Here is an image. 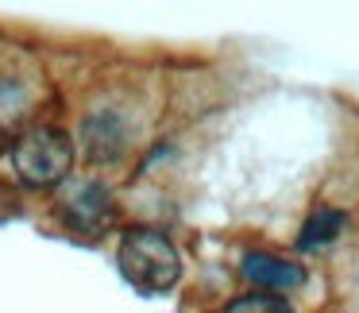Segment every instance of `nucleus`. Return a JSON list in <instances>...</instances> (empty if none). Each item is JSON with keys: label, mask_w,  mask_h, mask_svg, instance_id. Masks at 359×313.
<instances>
[{"label": "nucleus", "mask_w": 359, "mask_h": 313, "mask_svg": "<svg viewBox=\"0 0 359 313\" xmlns=\"http://www.w3.org/2000/svg\"><path fill=\"white\" fill-rule=\"evenodd\" d=\"M116 263L120 274L135 290H147V294H163L182 279V255L163 228H128L124 240H120Z\"/></svg>", "instance_id": "1"}, {"label": "nucleus", "mask_w": 359, "mask_h": 313, "mask_svg": "<svg viewBox=\"0 0 359 313\" xmlns=\"http://www.w3.org/2000/svg\"><path fill=\"white\" fill-rule=\"evenodd\" d=\"M16 178L32 189L58 186L74 166V140L62 128H32L12 143Z\"/></svg>", "instance_id": "2"}, {"label": "nucleus", "mask_w": 359, "mask_h": 313, "mask_svg": "<svg viewBox=\"0 0 359 313\" xmlns=\"http://www.w3.org/2000/svg\"><path fill=\"white\" fill-rule=\"evenodd\" d=\"M58 213H62V220L70 228L93 232V228H101V220L109 217V189H104L101 182H78V186H70L62 194Z\"/></svg>", "instance_id": "3"}, {"label": "nucleus", "mask_w": 359, "mask_h": 313, "mask_svg": "<svg viewBox=\"0 0 359 313\" xmlns=\"http://www.w3.org/2000/svg\"><path fill=\"white\" fill-rule=\"evenodd\" d=\"M240 271H243V279H251L255 286H263V290H294V286L305 282V271L297 263H286V259L266 255V251H251V255H243Z\"/></svg>", "instance_id": "4"}, {"label": "nucleus", "mask_w": 359, "mask_h": 313, "mask_svg": "<svg viewBox=\"0 0 359 313\" xmlns=\"http://www.w3.org/2000/svg\"><path fill=\"white\" fill-rule=\"evenodd\" d=\"M81 140H86L89 159L109 163V159H116L120 151H124V128H120V120L112 116V112H101V116H89L86 120Z\"/></svg>", "instance_id": "5"}, {"label": "nucleus", "mask_w": 359, "mask_h": 313, "mask_svg": "<svg viewBox=\"0 0 359 313\" xmlns=\"http://www.w3.org/2000/svg\"><path fill=\"white\" fill-rule=\"evenodd\" d=\"M344 225H348V217H344L340 209H320V213H313V217L305 220L302 236H297V248H302V251L325 248V244H332L336 236L344 232Z\"/></svg>", "instance_id": "6"}, {"label": "nucleus", "mask_w": 359, "mask_h": 313, "mask_svg": "<svg viewBox=\"0 0 359 313\" xmlns=\"http://www.w3.org/2000/svg\"><path fill=\"white\" fill-rule=\"evenodd\" d=\"M224 313H294L286 298L271 294V290H259V294H243L236 302L224 305Z\"/></svg>", "instance_id": "7"}]
</instances>
